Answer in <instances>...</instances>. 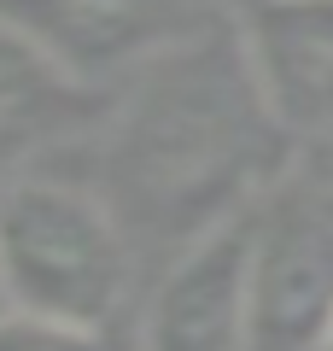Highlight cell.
<instances>
[{
    "label": "cell",
    "instance_id": "6da1fadb",
    "mask_svg": "<svg viewBox=\"0 0 333 351\" xmlns=\"http://www.w3.org/2000/svg\"><path fill=\"white\" fill-rule=\"evenodd\" d=\"M129 234L99 193L59 176H12L0 188V299L6 311L111 328L129 304Z\"/></svg>",
    "mask_w": 333,
    "mask_h": 351
},
{
    "label": "cell",
    "instance_id": "3957f363",
    "mask_svg": "<svg viewBox=\"0 0 333 351\" xmlns=\"http://www.w3.org/2000/svg\"><path fill=\"white\" fill-rule=\"evenodd\" d=\"M0 24L88 88L164 59L193 29V0H0Z\"/></svg>",
    "mask_w": 333,
    "mask_h": 351
},
{
    "label": "cell",
    "instance_id": "7a4b0ae2",
    "mask_svg": "<svg viewBox=\"0 0 333 351\" xmlns=\"http://www.w3.org/2000/svg\"><path fill=\"white\" fill-rule=\"evenodd\" d=\"M251 228L258 217L228 211L187 240L147 311L140 351H251Z\"/></svg>",
    "mask_w": 333,
    "mask_h": 351
},
{
    "label": "cell",
    "instance_id": "277c9868",
    "mask_svg": "<svg viewBox=\"0 0 333 351\" xmlns=\"http://www.w3.org/2000/svg\"><path fill=\"white\" fill-rule=\"evenodd\" d=\"M333 311V211L269 205L251 228V351H316Z\"/></svg>",
    "mask_w": 333,
    "mask_h": 351
},
{
    "label": "cell",
    "instance_id": "52a82bcc",
    "mask_svg": "<svg viewBox=\"0 0 333 351\" xmlns=\"http://www.w3.org/2000/svg\"><path fill=\"white\" fill-rule=\"evenodd\" d=\"M0 351H117L111 328H76L29 311H0Z\"/></svg>",
    "mask_w": 333,
    "mask_h": 351
},
{
    "label": "cell",
    "instance_id": "ba28073f",
    "mask_svg": "<svg viewBox=\"0 0 333 351\" xmlns=\"http://www.w3.org/2000/svg\"><path fill=\"white\" fill-rule=\"evenodd\" d=\"M316 351H333V311H328V322H321V339H316Z\"/></svg>",
    "mask_w": 333,
    "mask_h": 351
},
{
    "label": "cell",
    "instance_id": "9c48e42d",
    "mask_svg": "<svg viewBox=\"0 0 333 351\" xmlns=\"http://www.w3.org/2000/svg\"><path fill=\"white\" fill-rule=\"evenodd\" d=\"M0 311H6V299H0Z\"/></svg>",
    "mask_w": 333,
    "mask_h": 351
},
{
    "label": "cell",
    "instance_id": "8992f818",
    "mask_svg": "<svg viewBox=\"0 0 333 351\" xmlns=\"http://www.w3.org/2000/svg\"><path fill=\"white\" fill-rule=\"evenodd\" d=\"M88 106H94V88L76 82L64 64H53L12 24H0V188L24 176L18 164L29 152L71 135L88 117Z\"/></svg>",
    "mask_w": 333,
    "mask_h": 351
},
{
    "label": "cell",
    "instance_id": "5b68a950",
    "mask_svg": "<svg viewBox=\"0 0 333 351\" xmlns=\"http://www.w3.org/2000/svg\"><path fill=\"white\" fill-rule=\"evenodd\" d=\"M240 64L286 135H333V0H246Z\"/></svg>",
    "mask_w": 333,
    "mask_h": 351
}]
</instances>
